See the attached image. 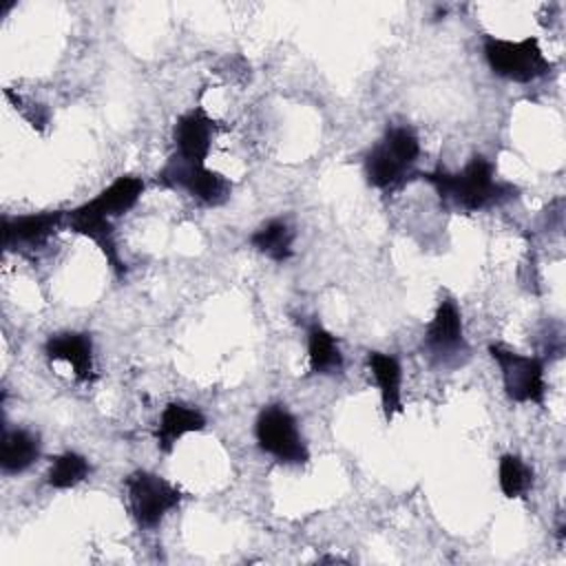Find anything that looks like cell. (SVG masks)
Here are the masks:
<instances>
[{
    "instance_id": "15",
    "label": "cell",
    "mask_w": 566,
    "mask_h": 566,
    "mask_svg": "<svg viewBox=\"0 0 566 566\" xmlns=\"http://www.w3.org/2000/svg\"><path fill=\"white\" fill-rule=\"evenodd\" d=\"M146 190V181L137 175H119L86 203L108 219L122 217L137 206Z\"/></svg>"
},
{
    "instance_id": "19",
    "label": "cell",
    "mask_w": 566,
    "mask_h": 566,
    "mask_svg": "<svg viewBox=\"0 0 566 566\" xmlns=\"http://www.w3.org/2000/svg\"><path fill=\"white\" fill-rule=\"evenodd\" d=\"M91 475V462L77 451H64L51 458L44 482L51 489H73Z\"/></svg>"
},
{
    "instance_id": "10",
    "label": "cell",
    "mask_w": 566,
    "mask_h": 566,
    "mask_svg": "<svg viewBox=\"0 0 566 566\" xmlns=\"http://www.w3.org/2000/svg\"><path fill=\"white\" fill-rule=\"evenodd\" d=\"M66 228L80 237L91 239L99 252L104 254L106 263L111 265L113 274L117 279H124L126 274V261L119 254L117 248V239H115V228H113V219L104 217L102 212L93 210L86 201L73 210H66Z\"/></svg>"
},
{
    "instance_id": "3",
    "label": "cell",
    "mask_w": 566,
    "mask_h": 566,
    "mask_svg": "<svg viewBox=\"0 0 566 566\" xmlns=\"http://www.w3.org/2000/svg\"><path fill=\"white\" fill-rule=\"evenodd\" d=\"M482 53L493 75L515 84L535 82L553 71V62L544 55L539 40L533 35L522 40L486 35L482 42Z\"/></svg>"
},
{
    "instance_id": "14",
    "label": "cell",
    "mask_w": 566,
    "mask_h": 566,
    "mask_svg": "<svg viewBox=\"0 0 566 566\" xmlns=\"http://www.w3.org/2000/svg\"><path fill=\"white\" fill-rule=\"evenodd\" d=\"M203 429H206V416L197 407L181 400H172L159 413L155 440L159 451L170 453L184 436L197 433Z\"/></svg>"
},
{
    "instance_id": "9",
    "label": "cell",
    "mask_w": 566,
    "mask_h": 566,
    "mask_svg": "<svg viewBox=\"0 0 566 566\" xmlns=\"http://www.w3.org/2000/svg\"><path fill=\"white\" fill-rule=\"evenodd\" d=\"M62 226H66V210L2 217V245L7 250L42 248Z\"/></svg>"
},
{
    "instance_id": "13",
    "label": "cell",
    "mask_w": 566,
    "mask_h": 566,
    "mask_svg": "<svg viewBox=\"0 0 566 566\" xmlns=\"http://www.w3.org/2000/svg\"><path fill=\"white\" fill-rule=\"evenodd\" d=\"M367 371L376 382L380 396V409L387 424L394 416L402 413V365L394 354L367 352L365 356Z\"/></svg>"
},
{
    "instance_id": "20",
    "label": "cell",
    "mask_w": 566,
    "mask_h": 566,
    "mask_svg": "<svg viewBox=\"0 0 566 566\" xmlns=\"http://www.w3.org/2000/svg\"><path fill=\"white\" fill-rule=\"evenodd\" d=\"M497 484L504 497H524L533 489V469L520 455L504 453L497 462Z\"/></svg>"
},
{
    "instance_id": "8",
    "label": "cell",
    "mask_w": 566,
    "mask_h": 566,
    "mask_svg": "<svg viewBox=\"0 0 566 566\" xmlns=\"http://www.w3.org/2000/svg\"><path fill=\"white\" fill-rule=\"evenodd\" d=\"M422 349L438 365L455 363L460 356H467L469 345L464 338L462 312L453 298H442L424 329Z\"/></svg>"
},
{
    "instance_id": "5",
    "label": "cell",
    "mask_w": 566,
    "mask_h": 566,
    "mask_svg": "<svg viewBox=\"0 0 566 566\" xmlns=\"http://www.w3.org/2000/svg\"><path fill=\"white\" fill-rule=\"evenodd\" d=\"M157 184L170 190H184L203 206H221L232 195V181L208 168L203 161L184 159L177 153L157 170Z\"/></svg>"
},
{
    "instance_id": "11",
    "label": "cell",
    "mask_w": 566,
    "mask_h": 566,
    "mask_svg": "<svg viewBox=\"0 0 566 566\" xmlns=\"http://www.w3.org/2000/svg\"><path fill=\"white\" fill-rule=\"evenodd\" d=\"M219 128V122L210 117L201 106L186 111L172 126L175 153L184 159L206 164Z\"/></svg>"
},
{
    "instance_id": "6",
    "label": "cell",
    "mask_w": 566,
    "mask_h": 566,
    "mask_svg": "<svg viewBox=\"0 0 566 566\" xmlns=\"http://www.w3.org/2000/svg\"><path fill=\"white\" fill-rule=\"evenodd\" d=\"M259 449L281 464H307L310 449L301 436L294 413L285 405H268L254 420Z\"/></svg>"
},
{
    "instance_id": "16",
    "label": "cell",
    "mask_w": 566,
    "mask_h": 566,
    "mask_svg": "<svg viewBox=\"0 0 566 566\" xmlns=\"http://www.w3.org/2000/svg\"><path fill=\"white\" fill-rule=\"evenodd\" d=\"M307 336V367L316 376H336L343 374L345 358L338 345V338L325 329L321 323H312L305 329Z\"/></svg>"
},
{
    "instance_id": "2",
    "label": "cell",
    "mask_w": 566,
    "mask_h": 566,
    "mask_svg": "<svg viewBox=\"0 0 566 566\" xmlns=\"http://www.w3.org/2000/svg\"><path fill=\"white\" fill-rule=\"evenodd\" d=\"M420 157V139L409 126H389L365 155V179L371 188L394 190L413 170Z\"/></svg>"
},
{
    "instance_id": "7",
    "label": "cell",
    "mask_w": 566,
    "mask_h": 566,
    "mask_svg": "<svg viewBox=\"0 0 566 566\" xmlns=\"http://www.w3.org/2000/svg\"><path fill=\"white\" fill-rule=\"evenodd\" d=\"M489 354L500 369L502 387L509 400L520 405H539L546 402V376L544 360L539 356L520 354L504 345H489Z\"/></svg>"
},
{
    "instance_id": "1",
    "label": "cell",
    "mask_w": 566,
    "mask_h": 566,
    "mask_svg": "<svg viewBox=\"0 0 566 566\" xmlns=\"http://www.w3.org/2000/svg\"><path fill=\"white\" fill-rule=\"evenodd\" d=\"M440 197L442 203L458 210L478 212L517 197V188L495 179V166L484 155H473L462 170H427L418 175Z\"/></svg>"
},
{
    "instance_id": "12",
    "label": "cell",
    "mask_w": 566,
    "mask_h": 566,
    "mask_svg": "<svg viewBox=\"0 0 566 566\" xmlns=\"http://www.w3.org/2000/svg\"><path fill=\"white\" fill-rule=\"evenodd\" d=\"M44 356L49 360H62L73 369L80 382H91L95 378L93 360V338L86 332H57L44 343Z\"/></svg>"
},
{
    "instance_id": "18",
    "label": "cell",
    "mask_w": 566,
    "mask_h": 566,
    "mask_svg": "<svg viewBox=\"0 0 566 566\" xmlns=\"http://www.w3.org/2000/svg\"><path fill=\"white\" fill-rule=\"evenodd\" d=\"M248 241L259 254L276 263H285L294 254V230L285 219H268L250 234Z\"/></svg>"
},
{
    "instance_id": "17",
    "label": "cell",
    "mask_w": 566,
    "mask_h": 566,
    "mask_svg": "<svg viewBox=\"0 0 566 566\" xmlns=\"http://www.w3.org/2000/svg\"><path fill=\"white\" fill-rule=\"evenodd\" d=\"M40 458V436L15 427L4 429L0 444V469L4 475H18L35 464Z\"/></svg>"
},
{
    "instance_id": "4",
    "label": "cell",
    "mask_w": 566,
    "mask_h": 566,
    "mask_svg": "<svg viewBox=\"0 0 566 566\" xmlns=\"http://www.w3.org/2000/svg\"><path fill=\"white\" fill-rule=\"evenodd\" d=\"M124 489L128 511L139 528L159 526V522L184 500L179 486L146 469L128 473L124 480Z\"/></svg>"
}]
</instances>
